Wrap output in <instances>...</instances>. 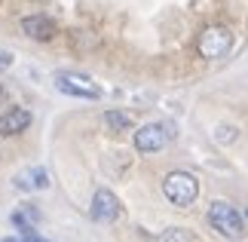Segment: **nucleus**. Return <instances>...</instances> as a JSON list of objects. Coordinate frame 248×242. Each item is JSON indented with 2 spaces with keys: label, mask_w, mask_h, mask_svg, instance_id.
<instances>
[{
  "label": "nucleus",
  "mask_w": 248,
  "mask_h": 242,
  "mask_svg": "<svg viewBox=\"0 0 248 242\" xmlns=\"http://www.w3.org/2000/svg\"><path fill=\"white\" fill-rule=\"evenodd\" d=\"M163 193L171 206L178 209H190L199 196V178L193 172H184V169H175L163 178Z\"/></svg>",
  "instance_id": "f257e3e1"
},
{
  "label": "nucleus",
  "mask_w": 248,
  "mask_h": 242,
  "mask_svg": "<svg viewBox=\"0 0 248 242\" xmlns=\"http://www.w3.org/2000/svg\"><path fill=\"white\" fill-rule=\"evenodd\" d=\"M208 224L227 239H239L245 233V218L239 215V209L230 206V202H224V199H217V202L208 206Z\"/></svg>",
  "instance_id": "f03ea898"
},
{
  "label": "nucleus",
  "mask_w": 248,
  "mask_h": 242,
  "mask_svg": "<svg viewBox=\"0 0 248 242\" xmlns=\"http://www.w3.org/2000/svg\"><path fill=\"white\" fill-rule=\"evenodd\" d=\"M196 49L202 59L215 62V59H224V55H230L233 49V31L227 25H208L202 34H199L196 40Z\"/></svg>",
  "instance_id": "7ed1b4c3"
},
{
  "label": "nucleus",
  "mask_w": 248,
  "mask_h": 242,
  "mask_svg": "<svg viewBox=\"0 0 248 242\" xmlns=\"http://www.w3.org/2000/svg\"><path fill=\"white\" fill-rule=\"evenodd\" d=\"M55 86H59V92L74 95V98H86V101H98V98H101L98 83H92L86 74H71V71H64V74L55 77Z\"/></svg>",
  "instance_id": "20e7f679"
},
{
  "label": "nucleus",
  "mask_w": 248,
  "mask_h": 242,
  "mask_svg": "<svg viewBox=\"0 0 248 242\" xmlns=\"http://www.w3.org/2000/svg\"><path fill=\"white\" fill-rule=\"evenodd\" d=\"M171 141V126L169 123H147L135 129V150L138 153H156Z\"/></svg>",
  "instance_id": "39448f33"
},
{
  "label": "nucleus",
  "mask_w": 248,
  "mask_h": 242,
  "mask_svg": "<svg viewBox=\"0 0 248 242\" xmlns=\"http://www.w3.org/2000/svg\"><path fill=\"white\" fill-rule=\"evenodd\" d=\"M120 211H123V206H120V199L113 196L110 190H95V196H92V206H89V215H92V221H98V224H113V221L120 218Z\"/></svg>",
  "instance_id": "423d86ee"
},
{
  "label": "nucleus",
  "mask_w": 248,
  "mask_h": 242,
  "mask_svg": "<svg viewBox=\"0 0 248 242\" xmlns=\"http://www.w3.org/2000/svg\"><path fill=\"white\" fill-rule=\"evenodd\" d=\"M22 31L31 37V40H52L55 37V31H59V28H55V22L49 16H25L22 18Z\"/></svg>",
  "instance_id": "0eeeda50"
},
{
  "label": "nucleus",
  "mask_w": 248,
  "mask_h": 242,
  "mask_svg": "<svg viewBox=\"0 0 248 242\" xmlns=\"http://www.w3.org/2000/svg\"><path fill=\"white\" fill-rule=\"evenodd\" d=\"M28 126H31V111L9 108L3 117H0V135H3V138H13V135H22Z\"/></svg>",
  "instance_id": "6e6552de"
},
{
  "label": "nucleus",
  "mask_w": 248,
  "mask_h": 242,
  "mask_svg": "<svg viewBox=\"0 0 248 242\" xmlns=\"http://www.w3.org/2000/svg\"><path fill=\"white\" fill-rule=\"evenodd\" d=\"M16 184L22 190H46L49 187V172L46 169H28V172H22V175L16 178Z\"/></svg>",
  "instance_id": "1a4fd4ad"
},
{
  "label": "nucleus",
  "mask_w": 248,
  "mask_h": 242,
  "mask_svg": "<svg viewBox=\"0 0 248 242\" xmlns=\"http://www.w3.org/2000/svg\"><path fill=\"white\" fill-rule=\"evenodd\" d=\"M104 126H108L110 132H129L132 129V113H126V111H108V113H104Z\"/></svg>",
  "instance_id": "9d476101"
},
{
  "label": "nucleus",
  "mask_w": 248,
  "mask_h": 242,
  "mask_svg": "<svg viewBox=\"0 0 248 242\" xmlns=\"http://www.w3.org/2000/svg\"><path fill=\"white\" fill-rule=\"evenodd\" d=\"M156 242H196V236L190 233V230H184V227H169V230H163V233L156 236Z\"/></svg>",
  "instance_id": "9b49d317"
},
{
  "label": "nucleus",
  "mask_w": 248,
  "mask_h": 242,
  "mask_svg": "<svg viewBox=\"0 0 248 242\" xmlns=\"http://www.w3.org/2000/svg\"><path fill=\"white\" fill-rule=\"evenodd\" d=\"M9 65H13V55H9V52H3V49H0V67H9Z\"/></svg>",
  "instance_id": "f8f14e48"
},
{
  "label": "nucleus",
  "mask_w": 248,
  "mask_h": 242,
  "mask_svg": "<svg viewBox=\"0 0 248 242\" xmlns=\"http://www.w3.org/2000/svg\"><path fill=\"white\" fill-rule=\"evenodd\" d=\"M22 242H46V239H40V236H37V233H28Z\"/></svg>",
  "instance_id": "ddd939ff"
},
{
  "label": "nucleus",
  "mask_w": 248,
  "mask_h": 242,
  "mask_svg": "<svg viewBox=\"0 0 248 242\" xmlns=\"http://www.w3.org/2000/svg\"><path fill=\"white\" fill-rule=\"evenodd\" d=\"M3 242H18V239H3Z\"/></svg>",
  "instance_id": "4468645a"
},
{
  "label": "nucleus",
  "mask_w": 248,
  "mask_h": 242,
  "mask_svg": "<svg viewBox=\"0 0 248 242\" xmlns=\"http://www.w3.org/2000/svg\"><path fill=\"white\" fill-rule=\"evenodd\" d=\"M3 95H6V92H3V89H0V98H3Z\"/></svg>",
  "instance_id": "2eb2a0df"
}]
</instances>
